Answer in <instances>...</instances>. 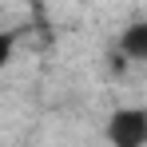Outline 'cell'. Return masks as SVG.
Instances as JSON below:
<instances>
[{
    "mask_svg": "<svg viewBox=\"0 0 147 147\" xmlns=\"http://www.w3.org/2000/svg\"><path fill=\"white\" fill-rule=\"evenodd\" d=\"M111 147H147V107H119L107 119Z\"/></svg>",
    "mask_w": 147,
    "mask_h": 147,
    "instance_id": "obj_1",
    "label": "cell"
},
{
    "mask_svg": "<svg viewBox=\"0 0 147 147\" xmlns=\"http://www.w3.org/2000/svg\"><path fill=\"white\" fill-rule=\"evenodd\" d=\"M119 52L127 60H147V20H135V24H127L119 32Z\"/></svg>",
    "mask_w": 147,
    "mask_h": 147,
    "instance_id": "obj_2",
    "label": "cell"
},
{
    "mask_svg": "<svg viewBox=\"0 0 147 147\" xmlns=\"http://www.w3.org/2000/svg\"><path fill=\"white\" fill-rule=\"evenodd\" d=\"M12 48H16V32H4L0 36V68L12 64Z\"/></svg>",
    "mask_w": 147,
    "mask_h": 147,
    "instance_id": "obj_3",
    "label": "cell"
}]
</instances>
